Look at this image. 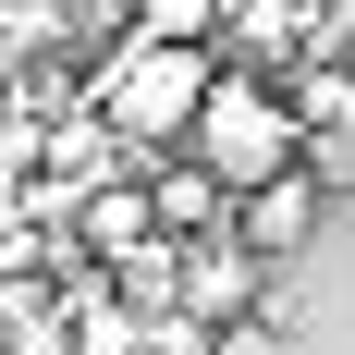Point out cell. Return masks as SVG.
Masks as SVG:
<instances>
[{
	"mask_svg": "<svg viewBox=\"0 0 355 355\" xmlns=\"http://www.w3.org/2000/svg\"><path fill=\"white\" fill-rule=\"evenodd\" d=\"M220 0H135V37H209Z\"/></svg>",
	"mask_w": 355,
	"mask_h": 355,
	"instance_id": "52a82bcc",
	"label": "cell"
},
{
	"mask_svg": "<svg viewBox=\"0 0 355 355\" xmlns=\"http://www.w3.org/2000/svg\"><path fill=\"white\" fill-rule=\"evenodd\" d=\"M73 245L98 257V270H123V257H147V245H159V209H147V184H135V172L86 184V196H73Z\"/></svg>",
	"mask_w": 355,
	"mask_h": 355,
	"instance_id": "5b68a950",
	"label": "cell"
},
{
	"mask_svg": "<svg viewBox=\"0 0 355 355\" xmlns=\"http://www.w3.org/2000/svg\"><path fill=\"white\" fill-rule=\"evenodd\" d=\"M135 184H147V209H159V233H172V245L233 233V184H220V172H196V159H159V172H135Z\"/></svg>",
	"mask_w": 355,
	"mask_h": 355,
	"instance_id": "8992f818",
	"label": "cell"
},
{
	"mask_svg": "<svg viewBox=\"0 0 355 355\" xmlns=\"http://www.w3.org/2000/svg\"><path fill=\"white\" fill-rule=\"evenodd\" d=\"M196 172H220L233 184V196H245V184H270V172H294V159H306V123H294L282 110V86H257V73H220L209 98H196Z\"/></svg>",
	"mask_w": 355,
	"mask_h": 355,
	"instance_id": "7a4b0ae2",
	"label": "cell"
},
{
	"mask_svg": "<svg viewBox=\"0 0 355 355\" xmlns=\"http://www.w3.org/2000/svg\"><path fill=\"white\" fill-rule=\"evenodd\" d=\"M209 86H220L209 37H123V62L98 73V123L123 147H172V135H196V98Z\"/></svg>",
	"mask_w": 355,
	"mask_h": 355,
	"instance_id": "6da1fadb",
	"label": "cell"
},
{
	"mask_svg": "<svg viewBox=\"0 0 355 355\" xmlns=\"http://www.w3.org/2000/svg\"><path fill=\"white\" fill-rule=\"evenodd\" d=\"M172 319H196V331L282 319V282H270V257H245L233 233H209V245H184V294H172Z\"/></svg>",
	"mask_w": 355,
	"mask_h": 355,
	"instance_id": "3957f363",
	"label": "cell"
},
{
	"mask_svg": "<svg viewBox=\"0 0 355 355\" xmlns=\"http://www.w3.org/2000/svg\"><path fill=\"white\" fill-rule=\"evenodd\" d=\"M306 233H319V159H294V172H270V184H245V196H233V245L270 257V270H282Z\"/></svg>",
	"mask_w": 355,
	"mask_h": 355,
	"instance_id": "277c9868",
	"label": "cell"
}]
</instances>
